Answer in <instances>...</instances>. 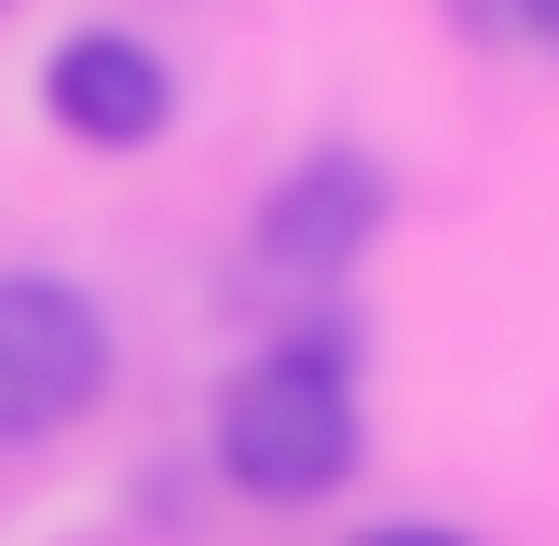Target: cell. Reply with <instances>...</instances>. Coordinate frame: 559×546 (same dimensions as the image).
Returning <instances> with one entry per match:
<instances>
[{"mask_svg":"<svg viewBox=\"0 0 559 546\" xmlns=\"http://www.w3.org/2000/svg\"><path fill=\"white\" fill-rule=\"evenodd\" d=\"M519 41H546V55H559V0H519Z\"/></svg>","mask_w":559,"mask_h":546,"instance_id":"obj_5","label":"cell"},{"mask_svg":"<svg viewBox=\"0 0 559 546\" xmlns=\"http://www.w3.org/2000/svg\"><path fill=\"white\" fill-rule=\"evenodd\" d=\"M451 14H464V27H519V0H451Z\"/></svg>","mask_w":559,"mask_h":546,"instance_id":"obj_7","label":"cell"},{"mask_svg":"<svg viewBox=\"0 0 559 546\" xmlns=\"http://www.w3.org/2000/svg\"><path fill=\"white\" fill-rule=\"evenodd\" d=\"M369 424H355V369L342 342H273L218 382V478L246 506H328L355 478Z\"/></svg>","mask_w":559,"mask_h":546,"instance_id":"obj_1","label":"cell"},{"mask_svg":"<svg viewBox=\"0 0 559 546\" xmlns=\"http://www.w3.org/2000/svg\"><path fill=\"white\" fill-rule=\"evenodd\" d=\"M41 109L82 136V151H151L178 123V69H164L136 27H69L41 55Z\"/></svg>","mask_w":559,"mask_h":546,"instance_id":"obj_4","label":"cell"},{"mask_svg":"<svg viewBox=\"0 0 559 546\" xmlns=\"http://www.w3.org/2000/svg\"><path fill=\"white\" fill-rule=\"evenodd\" d=\"M355 546H464V533H424V519H396V533H355Z\"/></svg>","mask_w":559,"mask_h":546,"instance_id":"obj_6","label":"cell"},{"mask_svg":"<svg viewBox=\"0 0 559 546\" xmlns=\"http://www.w3.org/2000/svg\"><path fill=\"white\" fill-rule=\"evenodd\" d=\"M382 218H396V178H382L369 151H300L287 178L260 191V218H246V260L287 273V287H328V273L369 260Z\"/></svg>","mask_w":559,"mask_h":546,"instance_id":"obj_3","label":"cell"},{"mask_svg":"<svg viewBox=\"0 0 559 546\" xmlns=\"http://www.w3.org/2000/svg\"><path fill=\"white\" fill-rule=\"evenodd\" d=\"M109 396V314L69 273H0V451L69 437Z\"/></svg>","mask_w":559,"mask_h":546,"instance_id":"obj_2","label":"cell"}]
</instances>
